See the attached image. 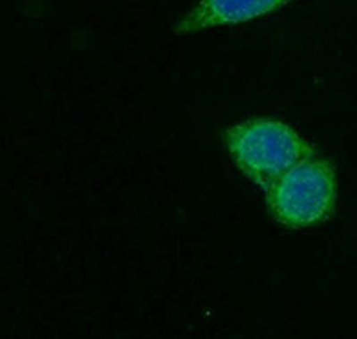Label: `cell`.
Returning <instances> with one entry per match:
<instances>
[{"mask_svg":"<svg viewBox=\"0 0 357 339\" xmlns=\"http://www.w3.org/2000/svg\"><path fill=\"white\" fill-rule=\"evenodd\" d=\"M264 193L268 211L279 223L291 229L317 225L331 218L336 207V172L317 153L293 166Z\"/></svg>","mask_w":357,"mask_h":339,"instance_id":"7a4b0ae2","label":"cell"},{"mask_svg":"<svg viewBox=\"0 0 357 339\" xmlns=\"http://www.w3.org/2000/svg\"><path fill=\"white\" fill-rule=\"evenodd\" d=\"M291 0H200L175 25L177 34L200 33L206 29L254 20L275 11Z\"/></svg>","mask_w":357,"mask_h":339,"instance_id":"3957f363","label":"cell"},{"mask_svg":"<svg viewBox=\"0 0 357 339\" xmlns=\"http://www.w3.org/2000/svg\"><path fill=\"white\" fill-rule=\"evenodd\" d=\"M225 145L241 174L263 191L318 153L293 127L272 118H252L229 127Z\"/></svg>","mask_w":357,"mask_h":339,"instance_id":"6da1fadb","label":"cell"}]
</instances>
